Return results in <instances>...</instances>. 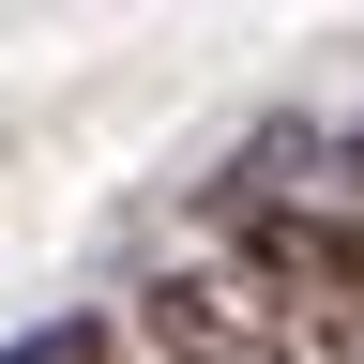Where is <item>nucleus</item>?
Here are the masks:
<instances>
[{
  "label": "nucleus",
  "instance_id": "obj_2",
  "mask_svg": "<svg viewBox=\"0 0 364 364\" xmlns=\"http://www.w3.org/2000/svg\"><path fill=\"white\" fill-rule=\"evenodd\" d=\"M136 334H152L167 364H273V349H289L243 273H152V289H136Z\"/></svg>",
  "mask_w": 364,
  "mask_h": 364
},
{
  "label": "nucleus",
  "instance_id": "obj_3",
  "mask_svg": "<svg viewBox=\"0 0 364 364\" xmlns=\"http://www.w3.org/2000/svg\"><path fill=\"white\" fill-rule=\"evenodd\" d=\"M0 364H107V318H46V334H16Z\"/></svg>",
  "mask_w": 364,
  "mask_h": 364
},
{
  "label": "nucleus",
  "instance_id": "obj_1",
  "mask_svg": "<svg viewBox=\"0 0 364 364\" xmlns=\"http://www.w3.org/2000/svg\"><path fill=\"white\" fill-rule=\"evenodd\" d=\"M243 289L304 304V318H349L364 304V213H243Z\"/></svg>",
  "mask_w": 364,
  "mask_h": 364
},
{
  "label": "nucleus",
  "instance_id": "obj_4",
  "mask_svg": "<svg viewBox=\"0 0 364 364\" xmlns=\"http://www.w3.org/2000/svg\"><path fill=\"white\" fill-rule=\"evenodd\" d=\"M304 349H318V364H364V304H349V318H304Z\"/></svg>",
  "mask_w": 364,
  "mask_h": 364
},
{
  "label": "nucleus",
  "instance_id": "obj_5",
  "mask_svg": "<svg viewBox=\"0 0 364 364\" xmlns=\"http://www.w3.org/2000/svg\"><path fill=\"white\" fill-rule=\"evenodd\" d=\"M334 167H349V198H364V122H349V136H334Z\"/></svg>",
  "mask_w": 364,
  "mask_h": 364
}]
</instances>
